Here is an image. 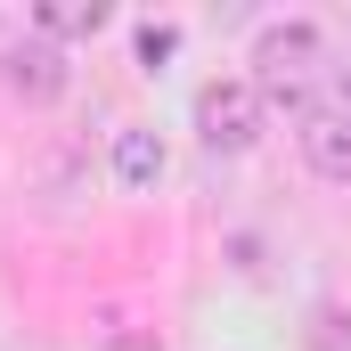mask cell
Instances as JSON below:
<instances>
[{"instance_id":"6da1fadb","label":"cell","mask_w":351,"mask_h":351,"mask_svg":"<svg viewBox=\"0 0 351 351\" xmlns=\"http://www.w3.org/2000/svg\"><path fill=\"white\" fill-rule=\"evenodd\" d=\"M254 66H262V98L269 106H302L311 82H319V33L311 25H269L262 41H254Z\"/></svg>"},{"instance_id":"7a4b0ae2","label":"cell","mask_w":351,"mask_h":351,"mask_svg":"<svg viewBox=\"0 0 351 351\" xmlns=\"http://www.w3.org/2000/svg\"><path fill=\"white\" fill-rule=\"evenodd\" d=\"M196 131L213 156H245L262 139V90L254 82H204L196 90Z\"/></svg>"},{"instance_id":"3957f363","label":"cell","mask_w":351,"mask_h":351,"mask_svg":"<svg viewBox=\"0 0 351 351\" xmlns=\"http://www.w3.org/2000/svg\"><path fill=\"white\" fill-rule=\"evenodd\" d=\"M302 156L319 180H351V106H319L302 114Z\"/></svg>"},{"instance_id":"277c9868","label":"cell","mask_w":351,"mask_h":351,"mask_svg":"<svg viewBox=\"0 0 351 351\" xmlns=\"http://www.w3.org/2000/svg\"><path fill=\"white\" fill-rule=\"evenodd\" d=\"M0 74H8V90H16L25 106H49V98L66 90V58H58L49 41H25V49L0 58Z\"/></svg>"},{"instance_id":"5b68a950","label":"cell","mask_w":351,"mask_h":351,"mask_svg":"<svg viewBox=\"0 0 351 351\" xmlns=\"http://www.w3.org/2000/svg\"><path fill=\"white\" fill-rule=\"evenodd\" d=\"M114 180H123V188H156V180H164V139H156V131H123V139H114Z\"/></svg>"},{"instance_id":"8992f818","label":"cell","mask_w":351,"mask_h":351,"mask_svg":"<svg viewBox=\"0 0 351 351\" xmlns=\"http://www.w3.org/2000/svg\"><path fill=\"white\" fill-rule=\"evenodd\" d=\"M106 16H114L106 0H41V8H33V25H41V33H58V41H74V33H98Z\"/></svg>"},{"instance_id":"52a82bcc","label":"cell","mask_w":351,"mask_h":351,"mask_svg":"<svg viewBox=\"0 0 351 351\" xmlns=\"http://www.w3.org/2000/svg\"><path fill=\"white\" fill-rule=\"evenodd\" d=\"M311 351H351V311L343 302H319L311 311Z\"/></svg>"},{"instance_id":"ba28073f","label":"cell","mask_w":351,"mask_h":351,"mask_svg":"<svg viewBox=\"0 0 351 351\" xmlns=\"http://www.w3.org/2000/svg\"><path fill=\"white\" fill-rule=\"evenodd\" d=\"M172 49H180V25H139V66H147V74H156Z\"/></svg>"},{"instance_id":"9c48e42d","label":"cell","mask_w":351,"mask_h":351,"mask_svg":"<svg viewBox=\"0 0 351 351\" xmlns=\"http://www.w3.org/2000/svg\"><path fill=\"white\" fill-rule=\"evenodd\" d=\"M106 351H164V343H156V335H114Z\"/></svg>"},{"instance_id":"30bf717a","label":"cell","mask_w":351,"mask_h":351,"mask_svg":"<svg viewBox=\"0 0 351 351\" xmlns=\"http://www.w3.org/2000/svg\"><path fill=\"white\" fill-rule=\"evenodd\" d=\"M343 98H351V66H343Z\"/></svg>"}]
</instances>
